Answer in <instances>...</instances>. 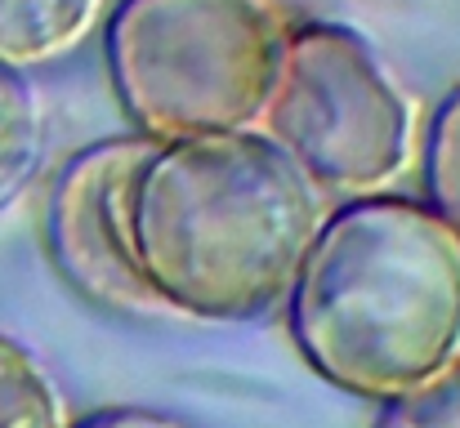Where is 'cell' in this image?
Wrapping results in <instances>:
<instances>
[{"instance_id":"8fae6325","label":"cell","mask_w":460,"mask_h":428,"mask_svg":"<svg viewBox=\"0 0 460 428\" xmlns=\"http://www.w3.org/2000/svg\"><path fill=\"white\" fill-rule=\"evenodd\" d=\"M67 428H183V424L161 415V411H148V406H103V411H94V415H85V420H76Z\"/></svg>"},{"instance_id":"52a82bcc","label":"cell","mask_w":460,"mask_h":428,"mask_svg":"<svg viewBox=\"0 0 460 428\" xmlns=\"http://www.w3.org/2000/svg\"><path fill=\"white\" fill-rule=\"evenodd\" d=\"M0 428H67L58 384L9 335H0Z\"/></svg>"},{"instance_id":"5b68a950","label":"cell","mask_w":460,"mask_h":428,"mask_svg":"<svg viewBox=\"0 0 460 428\" xmlns=\"http://www.w3.org/2000/svg\"><path fill=\"white\" fill-rule=\"evenodd\" d=\"M148 147L153 139L144 135L81 147L54 174L45 205V246L54 273L85 303L126 317H165L130 246V179Z\"/></svg>"},{"instance_id":"30bf717a","label":"cell","mask_w":460,"mask_h":428,"mask_svg":"<svg viewBox=\"0 0 460 428\" xmlns=\"http://www.w3.org/2000/svg\"><path fill=\"white\" fill-rule=\"evenodd\" d=\"M371 428H460V362L429 384L380 402Z\"/></svg>"},{"instance_id":"ba28073f","label":"cell","mask_w":460,"mask_h":428,"mask_svg":"<svg viewBox=\"0 0 460 428\" xmlns=\"http://www.w3.org/2000/svg\"><path fill=\"white\" fill-rule=\"evenodd\" d=\"M45 143V112L27 72L0 63V201L36 170Z\"/></svg>"},{"instance_id":"6da1fadb","label":"cell","mask_w":460,"mask_h":428,"mask_svg":"<svg viewBox=\"0 0 460 428\" xmlns=\"http://www.w3.org/2000/svg\"><path fill=\"white\" fill-rule=\"evenodd\" d=\"M322 188L260 130L153 143L130 179V246L170 317L255 321L296 282Z\"/></svg>"},{"instance_id":"9c48e42d","label":"cell","mask_w":460,"mask_h":428,"mask_svg":"<svg viewBox=\"0 0 460 428\" xmlns=\"http://www.w3.org/2000/svg\"><path fill=\"white\" fill-rule=\"evenodd\" d=\"M420 188L425 205L460 232V85L429 117L420 143Z\"/></svg>"},{"instance_id":"3957f363","label":"cell","mask_w":460,"mask_h":428,"mask_svg":"<svg viewBox=\"0 0 460 428\" xmlns=\"http://www.w3.org/2000/svg\"><path fill=\"white\" fill-rule=\"evenodd\" d=\"M287 36L282 0H121L103 63L135 135H228L264 121Z\"/></svg>"},{"instance_id":"7a4b0ae2","label":"cell","mask_w":460,"mask_h":428,"mask_svg":"<svg viewBox=\"0 0 460 428\" xmlns=\"http://www.w3.org/2000/svg\"><path fill=\"white\" fill-rule=\"evenodd\" d=\"M282 303L317 380L362 402L402 397L460 362V232L411 197H349Z\"/></svg>"},{"instance_id":"277c9868","label":"cell","mask_w":460,"mask_h":428,"mask_svg":"<svg viewBox=\"0 0 460 428\" xmlns=\"http://www.w3.org/2000/svg\"><path fill=\"white\" fill-rule=\"evenodd\" d=\"M322 192H385L416 156V108L385 58L340 22H291L264 112Z\"/></svg>"},{"instance_id":"8992f818","label":"cell","mask_w":460,"mask_h":428,"mask_svg":"<svg viewBox=\"0 0 460 428\" xmlns=\"http://www.w3.org/2000/svg\"><path fill=\"white\" fill-rule=\"evenodd\" d=\"M103 0H0V63L27 72L76 49Z\"/></svg>"}]
</instances>
